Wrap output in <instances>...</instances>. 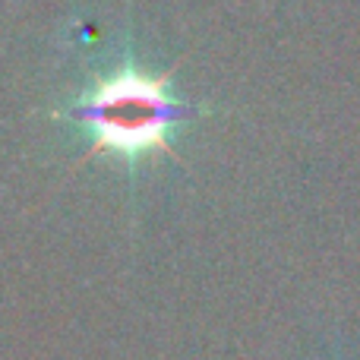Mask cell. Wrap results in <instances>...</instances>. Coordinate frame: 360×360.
<instances>
[{
	"instance_id": "obj_1",
	"label": "cell",
	"mask_w": 360,
	"mask_h": 360,
	"mask_svg": "<svg viewBox=\"0 0 360 360\" xmlns=\"http://www.w3.org/2000/svg\"><path fill=\"white\" fill-rule=\"evenodd\" d=\"M190 114V105L171 92L168 76H152L136 63H124L98 79L73 108V120L89 133L92 152H111L130 165L168 149Z\"/></svg>"
}]
</instances>
